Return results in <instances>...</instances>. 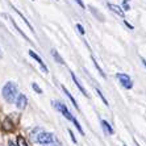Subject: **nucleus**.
Instances as JSON below:
<instances>
[{
    "label": "nucleus",
    "instance_id": "26",
    "mask_svg": "<svg viewBox=\"0 0 146 146\" xmlns=\"http://www.w3.org/2000/svg\"><path fill=\"white\" fill-rule=\"evenodd\" d=\"M142 62H143V66L146 67V61H145V59H142Z\"/></svg>",
    "mask_w": 146,
    "mask_h": 146
},
{
    "label": "nucleus",
    "instance_id": "23",
    "mask_svg": "<svg viewBox=\"0 0 146 146\" xmlns=\"http://www.w3.org/2000/svg\"><path fill=\"white\" fill-rule=\"evenodd\" d=\"M68 133H70V136H71V139H72V141H74L75 143H76V138H75V137H74V134H72V132H71V130H68Z\"/></svg>",
    "mask_w": 146,
    "mask_h": 146
},
{
    "label": "nucleus",
    "instance_id": "5",
    "mask_svg": "<svg viewBox=\"0 0 146 146\" xmlns=\"http://www.w3.org/2000/svg\"><path fill=\"white\" fill-rule=\"evenodd\" d=\"M108 8L112 12H115L117 16H120V17H124L125 16V12L122 11V8L120 7V5H117V4H112V3H108Z\"/></svg>",
    "mask_w": 146,
    "mask_h": 146
},
{
    "label": "nucleus",
    "instance_id": "17",
    "mask_svg": "<svg viewBox=\"0 0 146 146\" xmlns=\"http://www.w3.org/2000/svg\"><path fill=\"white\" fill-rule=\"evenodd\" d=\"M32 87H33V90L37 92V94H42V90H41L40 87L37 86V83H33V84H32Z\"/></svg>",
    "mask_w": 146,
    "mask_h": 146
},
{
    "label": "nucleus",
    "instance_id": "13",
    "mask_svg": "<svg viewBox=\"0 0 146 146\" xmlns=\"http://www.w3.org/2000/svg\"><path fill=\"white\" fill-rule=\"evenodd\" d=\"M3 128H4V130H12V129H13L12 122H11L9 120H5V121L3 122Z\"/></svg>",
    "mask_w": 146,
    "mask_h": 146
},
{
    "label": "nucleus",
    "instance_id": "3",
    "mask_svg": "<svg viewBox=\"0 0 146 146\" xmlns=\"http://www.w3.org/2000/svg\"><path fill=\"white\" fill-rule=\"evenodd\" d=\"M53 104H54V107L58 109V111H59V112L62 113V115L65 116L66 119L70 120V121H72V119H74V116H72L71 113H70V111H68L67 107H66L65 104H63V103H61V102H54Z\"/></svg>",
    "mask_w": 146,
    "mask_h": 146
},
{
    "label": "nucleus",
    "instance_id": "16",
    "mask_svg": "<svg viewBox=\"0 0 146 146\" xmlns=\"http://www.w3.org/2000/svg\"><path fill=\"white\" fill-rule=\"evenodd\" d=\"M129 1L130 0H122V11H129L130 9V5H129Z\"/></svg>",
    "mask_w": 146,
    "mask_h": 146
},
{
    "label": "nucleus",
    "instance_id": "2",
    "mask_svg": "<svg viewBox=\"0 0 146 146\" xmlns=\"http://www.w3.org/2000/svg\"><path fill=\"white\" fill-rule=\"evenodd\" d=\"M54 136L51 134V133H48V132H41L40 134H38L36 138H34V141L38 143H41V145H48V143L53 142L54 141Z\"/></svg>",
    "mask_w": 146,
    "mask_h": 146
},
{
    "label": "nucleus",
    "instance_id": "27",
    "mask_svg": "<svg viewBox=\"0 0 146 146\" xmlns=\"http://www.w3.org/2000/svg\"><path fill=\"white\" fill-rule=\"evenodd\" d=\"M0 57H1V50H0Z\"/></svg>",
    "mask_w": 146,
    "mask_h": 146
},
{
    "label": "nucleus",
    "instance_id": "1",
    "mask_svg": "<svg viewBox=\"0 0 146 146\" xmlns=\"http://www.w3.org/2000/svg\"><path fill=\"white\" fill-rule=\"evenodd\" d=\"M17 96V86L12 82H8L7 84L3 87V98L8 103H12Z\"/></svg>",
    "mask_w": 146,
    "mask_h": 146
},
{
    "label": "nucleus",
    "instance_id": "10",
    "mask_svg": "<svg viewBox=\"0 0 146 146\" xmlns=\"http://www.w3.org/2000/svg\"><path fill=\"white\" fill-rule=\"evenodd\" d=\"M62 90H63V92H65V94H66V96H67V98L70 99V100H71V103H72V104H74V107H75V108L78 109L79 107H78V104H76V102H75V99L72 98V95H71V94H70V92H68L67 90H66V87H63V86H62Z\"/></svg>",
    "mask_w": 146,
    "mask_h": 146
},
{
    "label": "nucleus",
    "instance_id": "19",
    "mask_svg": "<svg viewBox=\"0 0 146 146\" xmlns=\"http://www.w3.org/2000/svg\"><path fill=\"white\" fill-rule=\"evenodd\" d=\"M44 146H62V145H61V142H59V141H57V139H54L53 142L48 143V145H44Z\"/></svg>",
    "mask_w": 146,
    "mask_h": 146
},
{
    "label": "nucleus",
    "instance_id": "15",
    "mask_svg": "<svg viewBox=\"0 0 146 146\" xmlns=\"http://www.w3.org/2000/svg\"><path fill=\"white\" fill-rule=\"evenodd\" d=\"M17 146H28L27 145V141H25V139L23 138L21 136L17 137Z\"/></svg>",
    "mask_w": 146,
    "mask_h": 146
},
{
    "label": "nucleus",
    "instance_id": "22",
    "mask_svg": "<svg viewBox=\"0 0 146 146\" xmlns=\"http://www.w3.org/2000/svg\"><path fill=\"white\" fill-rule=\"evenodd\" d=\"M75 1H76V3H78L79 5H80V7H82V8H86L84 3H83V0H75Z\"/></svg>",
    "mask_w": 146,
    "mask_h": 146
},
{
    "label": "nucleus",
    "instance_id": "8",
    "mask_svg": "<svg viewBox=\"0 0 146 146\" xmlns=\"http://www.w3.org/2000/svg\"><path fill=\"white\" fill-rule=\"evenodd\" d=\"M71 78H72V80H74L75 86H76V87H78V88L80 90V92H82V94H83V95H86V96H87V92H86L84 87H83V86L80 84V82L78 80V78H76V76H75V74H74V72H71Z\"/></svg>",
    "mask_w": 146,
    "mask_h": 146
},
{
    "label": "nucleus",
    "instance_id": "20",
    "mask_svg": "<svg viewBox=\"0 0 146 146\" xmlns=\"http://www.w3.org/2000/svg\"><path fill=\"white\" fill-rule=\"evenodd\" d=\"M96 91H98V94H99V96H100V98H102V100H103V102H104V104H106V106H108V102H107V99L106 98H104V96H103V94H102V92H100V90H96Z\"/></svg>",
    "mask_w": 146,
    "mask_h": 146
},
{
    "label": "nucleus",
    "instance_id": "25",
    "mask_svg": "<svg viewBox=\"0 0 146 146\" xmlns=\"http://www.w3.org/2000/svg\"><path fill=\"white\" fill-rule=\"evenodd\" d=\"M9 146H17V145H15V143L12 142V141H11V142H9Z\"/></svg>",
    "mask_w": 146,
    "mask_h": 146
},
{
    "label": "nucleus",
    "instance_id": "14",
    "mask_svg": "<svg viewBox=\"0 0 146 146\" xmlns=\"http://www.w3.org/2000/svg\"><path fill=\"white\" fill-rule=\"evenodd\" d=\"M92 62H94V65H95V67L98 68L99 74H100V75H102V76H103V78H104V76H106V74L103 72V70H102V68H100V66L98 65V62H96V59H95V58H94V57H92Z\"/></svg>",
    "mask_w": 146,
    "mask_h": 146
},
{
    "label": "nucleus",
    "instance_id": "11",
    "mask_svg": "<svg viewBox=\"0 0 146 146\" xmlns=\"http://www.w3.org/2000/svg\"><path fill=\"white\" fill-rule=\"evenodd\" d=\"M51 55L54 57V59L58 62V63H61V65H63V63H65V62H63V59H62V57L58 54V51L55 50V49H53V50H51Z\"/></svg>",
    "mask_w": 146,
    "mask_h": 146
},
{
    "label": "nucleus",
    "instance_id": "4",
    "mask_svg": "<svg viewBox=\"0 0 146 146\" xmlns=\"http://www.w3.org/2000/svg\"><path fill=\"white\" fill-rule=\"evenodd\" d=\"M117 76V79H119L120 82H121V84L124 88H132L133 87V83H132V79H130V76L128 74H124V72H120V74L116 75Z\"/></svg>",
    "mask_w": 146,
    "mask_h": 146
},
{
    "label": "nucleus",
    "instance_id": "12",
    "mask_svg": "<svg viewBox=\"0 0 146 146\" xmlns=\"http://www.w3.org/2000/svg\"><path fill=\"white\" fill-rule=\"evenodd\" d=\"M90 9H91V12H92V13H94V16H95V17H98V19H99V20H100V21H104V16H102V13H100L99 11H96L94 7H90Z\"/></svg>",
    "mask_w": 146,
    "mask_h": 146
},
{
    "label": "nucleus",
    "instance_id": "24",
    "mask_svg": "<svg viewBox=\"0 0 146 146\" xmlns=\"http://www.w3.org/2000/svg\"><path fill=\"white\" fill-rule=\"evenodd\" d=\"M124 24H125V25H126V27L129 28V29H133V25H130V24H129V23H128V21H124Z\"/></svg>",
    "mask_w": 146,
    "mask_h": 146
},
{
    "label": "nucleus",
    "instance_id": "9",
    "mask_svg": "<svg viewBox=\"0 0 146 146\" xmlns=\"http://www.w3.org/2000/svg\"><path fill=\"white\" fill-rule=\"evenodd\" d=\"M102 126H103V129H104V132H106L107 134H113V129H112V126L108 124V121L103 120V121H102Z\"/></svg>",
    "mask_w": 146,
    "mask_h": 146
},
{
    "label": "nucleus",
    "instance_id": "18",
    "mask_svg": "<svg viewBox=\"0 0 146 146\" xmlns=\"http://www.w3.org/2000/svg\"><path fill=\"white\" fill-rule=\"evenodd\" d=\"M72 122H74V124H75V126L78 128V130H79V132H80L82 134H84V133H83V129H82V128H80V125H79V122L76 121V119H72Z\"/></svg>",
    "mask_w": 146,
    "mask_h": 146
},
{
    "label": "nucleus",
    "instance_id": "21",
    "mask_svg": "<svg viewBox=\"0 0 146 146\" xmlns=\"http://www.w3.org/2000/svg\"><path fill=\"white\" fill-rule=\"evenodd\" d=\"M76 28H78V31L80 34H84V29H83V27H82L80 24H76Z\"/></svg>",
    "mask_w": 146,
    "mask_h": 146
},
{
    "label": "nucleus",
    "instance_id": "6",
    "mask_svg": "<svg viewBox=\"0 0 146 146\" xmlns=\"http://www.w3.org/2000/svg\"><path fill=\"white\" fill-rule=\"evenodd\" d=\"M29 55H31V57L33 58V59H36V61L38 62V65L41 66V68H42V71H44V72H48V67L45 66V63H44V62H42V59H41V58H40V55H37V54H36V53H34V51H33V50H29Z\"/></svg>",
    "mask_w": 146,
    "mask_h": 146
},
{
    "label": "nucleus",
    "instance_id": "7",
    "mask_svg": "<svg viewBox=\"0 0 146 146\" xmlns=\"http://www.w3.org/2000/svg\"><path fill=\"white\" fill-rule=\"evenodd\" d=\"M28 104V99L25 95H19L17 96V100H16V106L19 109H24Z\"/></svg>",
    "mask_w": 146,
    "mask_h": 146
}]
</instances>
